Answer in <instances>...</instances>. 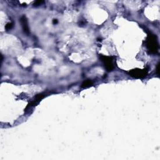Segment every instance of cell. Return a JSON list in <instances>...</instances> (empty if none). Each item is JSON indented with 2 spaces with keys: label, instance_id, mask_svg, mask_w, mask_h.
I'll return each mask as SVG.
<instances>
[{
  "label": "cell",
  "instance_id": "2",
  "mask_svg": "<svg viewBox=\"0 0 160 160\" xmlns=\"http://www.w3.org/2000/svg\"><path fill=\"white\" fill-rule=\"evenodd\" d=\"M129 74L131 77L135 78H143L146 77L148 74V70H140V69H134L129 71Z\"/></svg>",
  "mask_w": 160,
  "mask_h": 160
},
{
  "label": "cell",
  "instance_id": "4",
  "mask_svg": "<svg viewBox=\"0 0 160 160\" xmlns=\"http://www.w3.org/2000/svg\"><path fill=\"white\" fill-rule=\"evenodd\" d=\"M46 96V93H41L39 95H37L36 96H35V98L32 99L31 102L28 104V106H26V109H25V110L26 111L28 109H29L33 106H36V105L38 104L40 101L42 99H43Z\"/></svg>",
  "mask_w": 160,
  "mask_h": 160
},
{
  "label": "cell",
  "instance_id": "5",
  "mask_svg": "<svg viewBox=\"0 0 160 160\" xmlns=\"http://www.w3.org/2000/svg\"><path fill=\"white\" fill-rule=\"evenodd\" d=\"M20 22H21V23H22V28H23L24 32L26 33V34L28 35L29 33V26L28 24V21H27L26 16H23L22 18H21V19H20Z\"/></svg>",
  "mask_w": 160,
  "mask_h": 160
},
{
  "label": "cell",
  "instance_id": "1",
  "mask_svg": "<svg viewBox=\"0 0 160 160\" xmlns=\"http://www.w3.org/2000/svg\"><path fill=\"white\" fill-rule=\"evenodd\" d=\"M146 47L149 50L150 53L152 54H156L158 51L159 45L157 41V36L150 33L148 34L146 39Z\"/></svg>",
  "mask_w": 160,
  "mask_h": 160
},
{
  "label": "cell",
  "instance_id": "9",
  "mask_svg": "<svg viewBox=\"0 0 160 160\" xmlns=\"http://www.w3.org/2000/svg\"><path fill=\"white\" fill-rule=\"evenodd\" d=\"M159 66H160V64H159V63L157 65V74L159 76Z\"/></svg>",
  "mask_w": 160,
  "mask_h": 160
},
{
  "label": "cell",
  "instance_id": "6",
  "mask_svg": "<svg viewBox=\"0 0 160 160\" xmlns=\"http://www.w3.org/2000/svg\"><path fill=\"white\" fill-rule=\"evenodd\" d=\"M93 81H91V80L87 79L82 83L81 87L83 88H86L91 86L93 85Z\"/></svg>",
  "mask_w": 160,
  "mask_h": 160
},
{
  "label": "cell",
  "instance_id": "7",
  "mask_svg": "<svg viewBox=\"0 0 160 160\" xmlns=\"http://www.w3.org/2000/svg\"><path fill=\"white\" fill-rule=\"evenodd\" d=\"M13 27V23H9L6 24V25L5 26V28L7 31L10 30L11 29H12V28Z\"/></svg>",
  "mask_w": 160,
  "mask_h": 160
},
{
  "label": "cell",
  "instance_id": "3",
  "mask_svg": "<svg viewBox=\"0 0 160 160\" xmlns=\"http://www.w3.org/2000/svg\"><path fill=\"white\" fill-rule=\"evenodd\" d=\"M99 58L101 59V60L103 62L104 67L106 68L107 71H111L113 69H114V65H113V60L112 57L101 55L99 56Z\"/></svg>",
  "mask_w": 160,
  "mask_h": 160
},
{
  "label": "cell",
  "instance_id": "8",
  "mask_svg": "<svg viewBox=\"0 0 160 160\" xmlns=\"http://www.w3.org/2000/svg\"><path fill=\"white\" fill-rule=\"evenodd\" d=\"M43 2L44 1H36L34 3V6H39V5H41L42 3H43Z\"/></svg>",
  "mask_w": 160,
  "mask_h": 160
}]
</instances>
